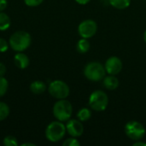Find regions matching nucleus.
Wrapping results in <instances>:
<instances>
[{
    "instance_id": "obj_16",
    "label": "nucleus",
    "mask_w": 146,
    "mask_h": 146,
    "mask_svg": "<svg viewBox=\"0 0 146 146\" xmlns=\"http://www.w3.org/2000/svg\"><path fill=\"white\" fill-rule=\"evenodd\" d=\"M109 4L117 9H125L131 4V0H109Z\"/></svg>"
},
{
    "instance_id": "obj_11",
    "label": "nucleus",
    "mask_w": 146,
    "mask_h": 146,
    "mask_svg": "<svg viewBox=\"0 0 146 146\" xmlns=\"http://www.w3.org/2000/svg\"><path fill=\"white\" fill-rule=\"evenodd\" d=\"M14 63L20 69L27 68L30 64V60L27 55L23 52H16L14 56Z\"/></svg>"
},
{
    "instance_id": "obj_9",
    "label": "nucleus",
    "mask_w": 146,
    "mask_h": 146,
    "mask_svg": "<svg viewBox=\"0 0 146 146\" xmlns=\"http://www.w3.org/2000/svg\"><path fill=\"white\" fill-rule=\"evenodd\" d=\"M104 68L108 74L117 75L121 72L122 68H123V63H122V61L118 56H110L106 60Z\"/></svg>"
},
{
    "instance_id": "obj_3",
    "label": "nucleus",
    "mask_w": 146,
    "mask_h": 146,
    "mask_svg": "<svg viewBox=\"0 0 146 146\" xmlns=\"http://www.w3.org/2000/svg\"><path fill=\"white\" fill-rule=\"evenodd\" d=\"M54 117L60 121L65 122L71 119L73 115V106L72 104L65 99H58L53 106L52 109Z\"/></svg>"
},
{
    "instance_id": "obj_24",
    "label": "nucleus",
    "mask_w": 146,
    "mask_h": 146,
    "mask_svg": "<svg viewBox=\"0 0 146 146\" xmlns=\"http://www.w3.org/2000/svg\"><path fill=\"white\" fill-rule=\"evenodd\" d=\"M7 72V68L5 64L2 62H0V76H4Z\"/></svg>"
},
{
    "instance_id": "obj_7",
    "label": "nucleus",
    "mask_w": 146,
    "mask_h": 146,
    "mask_svg": "<svg viewBox=\"0 0 146 146\" xmlns=\"http://www.w3.org/2000/svg\"><path fill=\"white\" fill-rule=\"evenodd\" d=\"M48 92L51 97L56 99H65L69 96L70 88L63 80H56L51 81L48 86Z\"/></svg>"
},
{
    "instance_id": "obj_8",
    "label": "nucleus",
    "mask_w": 146,
    "mask_h": 146,
    "mask_svg": "<svg viewBox=\"0 0 146 146\" xmlns=\"http://www.w3.org/2000/svg\"><path fill=\"white\" fill-rule=\"evenodd\" d=\"M98 31V24L94 20L86 19L82 21L78 26V33L81 38H91Z\"/></svg>"
},
{
    "instance_id": "obj_6",
    "label": "nucleus",
    "mask_w": 146,
    "mask_h": 146,
    "mask_svg": "<svg viewBox=\"0 0 146 146\" xmlns=\"http://www.w3.org/2000/svg\"><path fill=\"white\" fill-rule=\"evenodd\" d=\"M125 134L133 141H138L144 139L146 134L145 126L138 121H130L127 122L124 127Z\"/></svg>"
},
{
    "instance_id": "obj_19",
    "label": "nucleus",
    "mask_w": 146,
    "mask_h": 146,
    "mask_svg": "<svg viewBox=\"0 0 146 146\" xmlns=\"http://www.w3.org/2000/svg\"><path fill=\"white\" fill-rule=\"evenodd\" d=\"M9 88V82L4 76H0V98L3 97Z\"/></svg>"
},
{
    "instance_id": "obj_22",
    "label": "nucleus",
    "mask_w": 146,
    "mask_h": 146,
    "mask_svg": "<svg viewBox=\"0 0 146 146\" xmlns=\"http://www.w3.org/2000/svg\"><path fill=\"white\" fill-rule=\"evenodd\" d=\"M9 47V41H7L3 38H0V53H4L8 50Z\"/></svg>"
},
{
    "instance_id": "obj_27",
    "label": "nucleus",
    "mask_w": 146,
    "mask_h": 146,
    "mask_svg": "<svg viewBox=\"0 0 146 146\" xmlns=\"http://www.w3.org/2000/svg\"><path fill=\"white\" fill-rule=\"evenodd\" d=\"M75 2L78 3V4H80V5H86L87 3H89L91 2V0H75Z\"/></svg>"
},
{
    "instance_id": "obj_29",
    "label": "nucleus",
    "mask_w": 146,
    "mask_h": 146,
    "mask_svg": "<svg viewBox=\"0 0 146 146\" xmlns=\"http://www.w3.org/2000/svg\"><path fill=\"white\" fill-rule=\"evenodd\" d=\"M143 38H144V41L145 42V44H146V30L145 31V33H144V35H143Z\"/></svg>"
},
{
    "instance_id": "obj_28",
    "label": "nucleus",
    "mask_w": 146,
    "mask_h": 146,
    "mask_svg": "<svg viewBox=\"0 0 146 146\" xmlns=\"http://www.w3.org/2000/svg\"><path fill=\"white\" fill-rule=\"evenodd\" d=\"M21 146H35L36 145L33 144V143H23L21 145Z\"/></svg>"
},
{
    "instance_id": "obj_14",
    "label": "nucleus",
    "mask_w": 146,
    "mask_h": 146,
    "mask_svg": "<svg viewBox=\"0 0 146 146\" xmlns=\"http://www.w3.org/2000/svg\"><path fill=\"white\" fill-rule=\"evenodd\" d=\"M91 49V44L88 38H81L80 40H78L76 44V50L80 54H86Z\"/></svg>"
},
{
    "instance_id": "obj_23",
    "label": "nucleus",
    "mask_w": 146,
    "mask_h": 146,
    "mask_svg": "<svg viewBox=\"0 0 146 146\" xmlns=\"http://www.w3.org/2000/svg\"><path fill=\"white\" fill-rule=\"evenodd\" d=\"M23 1L24 3L28 7H37L44 2V0H23Z\"/></svg>"
},
{
    "instance_id": "obj_15",
    "label": "nucleus",
    "mask_w": 146,
    "mask_h": 146,
    "mask_svg": "<svg viewBox=\"0 0 146 146\" xmlns=\"http://www.w3.org/2000/svg\"><path fill=\"white\" fill-rule=\"evenodd\" d=\"M92 115V109L91 108L90 109L89 108H82L77 113L78 120H80L82 122L89 121L91 119Z\"/></svg>"
},
{
    "instance_id": "obj_21",
    "label": "nucleus",
    "mask_w": 146,
    "mask_h": 146,
    "mask_svg": "<svg viewBox=\"0 0 146 146\" xmlns=\"http://www.w3.org/2000/svg\"><path fill=\"white\" fill-rule=\"evenodd\" d=\"M62 145L63 146H80V141L77 139V138H74V137H71V138H68L67 139H65L62 143Z\"/></svg>"
},
{
    "instance_id": "obj_4",
    "label": "nucleus",
    "mask_w": 146,
    "mask_h": 146,
    "mask_svg": "<svg viewBox=\"0 0 146 146\" xmlns=\"http://www.w3.org/2000/svg\"><path fill=\"white\" fill-rule=\"evenodd\" d=\"M67 133L66 126L62 121H54L50 122L45 128V138L51 143H57L61 141Z\"/></svg>"
},
{
    "instance_id": "obj_2",
    "label": "nucleus",
    "mask_w": 146,
    "mask_h": 146,
    "mask_svg": "<svg viewBox=\"0 0 146 146\" xmlns=\"http://www.w3.org/2000/svg\"><path fill=\"white\" fill-rule=\"evenodd\" d=\"M83 74L85 77L92 82H98L104 80L106 76V70L104 65H103L99 62H88L83 70Z\"/></svg>"
},
{
    "instance_id": "obj_12",
    "label": "nucleus",
    "mask_w": 146,
    "mask_h": 146,
    "mask_svg": "<svg viewBox=\"0 0 146 146\" xmlns=\"http://www.w3.org/2000/svg\"><path fill=\"white\" fill-rule=\"evenodd\" d=\"M119 85H120V81L116 77V75L109 74L108 76H105L103 80L104 87L109 91L116 90L119 87Z\"/></svg>"
},
{
    "instance_id": "obj_5",
    "label": "nucleus",
    "mask_w": 146,
    "mask_h": 146,
    "mask_svg": "<svg viewBox=\"0 0 146 146\" xmlns=\"http://www.w3.org/2000/svg\"><path fill=\"white\" fill-rule=\"evenodd\" d=\"M88 105L93 111H104L109 105V97L107 93L102 90L92 92L88 99Z\"/></svg>"
},
{
    "instance_id": "obj_13",
    "label": "nucleus",
    "mask_w": 146,
    "mask_h": 146,
    "mask_svg": "<svg viewBox=\"0 0 146 146\" xmlns=\"http://www.w3.org/2000/svg\"><path fill=\"white\" fill-rule=\"evenodd\" d=\"M29 89L32 93L39 95V94H43L46 91L47 86L42 80H34L30 84Z\"/></svg>"
},
{
    "instance_id": "obj_26",
    "label": "nucleus",
    "mask_w": 146,
    "mask_h": 146,
    "mask_svg": "<svg viewBox=\"0 0 146 146\" xmlns=\"http://www.w3.org/2000/svg\"><path fill=\"white\" fill-rule=\"evenodd\" d=\"M133 146H146L145 142H143L142 139L141 140H138V141H134V143L133 144Z\"/></svg>"
},
{
    "instance_id": "obj_10",
    "label": "nucleus",
    "mask_w": 146,
    "mask_h": 146,
    "mask_svg": "<svg viewBox=\"0 0 146 146\" xmlns=\"http://www.w3.org/2000/svg\"><path fill=\"white\" fill-rule=\"evenodd\" d=\"M65 126L67 133L71 137L79 138L84 133V126L82 121L78 119H69Z\"/></svg>"
},
{
    "instance_id": "obj_17",
    "label": "nucleus",
    "mask_w": 146,
    "mask_h": 146,
    "mask_svg": "<svg viewBox=\"0 0 146 146\" xmlns=\"http://www.w3.org/2000/svg\"><path fill=\"white\" fill-rule=\"evenodd\" d=\"M11 25V20L9 16L3 12H0V31H6Z\"/></svg>"
},
{
    "instance_id": "obj_18",
    "label": "nucleus",
    "mask_w": 146,
    "mask_h": 146,
    "mask_svg": "<svg viewBox=\"0 0 146 146\" xmlns=\"http://www.w3.org/2000/svg\"><path fill=\"white\" fill-rule=\"evenodd\" d=\"M10 112L9 105L4 102H0V121H3L7 119Z\"/></svg>"
},
{
    "instance_id": "obj_1",
    "label": "nucleus",
    "mask_w": 146,
    "mask_h": 146,
    "mask_svg": "<svg viewBox=\"0 0 146 146\" xmlns=\"http://www.w3.org/2000/svg\"><path fill=\"white\" fill-rule=\"evenodd\" d=\"M32 43V37L29 33L24 30L15 32L9 39L10 48L15 52H23L26 50Z\"/></svg>"
},
{
    "instance_id": "obj_20",
    "label": "nucleus",
    "mask_w": 146,
    "mask_h": 146,
    "mask_svg": "<svg viewBox=\"0 0 146 146\" xmlns=\"http://www.w3.org/2000/svg\"><path fill=\"white\" fill-rule=\"evenodd\" d=\"M3 145L4 146H17L19 144H18V140L15 137H14L12 135H8L3 139Z\"/></svg>"
},
{
    "instance_id": "obj_25",
    "label": "nucleus",
    "mask_w": 146,
    "mask_h": 146,
    "mask_svg": "<svg viewBox=\"0 0 146 146\" xmlns=\"http://www.w3.org/2000/svg\"><path fill=\"white\" fill-rule=\"evenodd\" d=\"M8 6V1L7 0H0V12H3L5 10V9Z\"/></svg>"
}]
</instances>
